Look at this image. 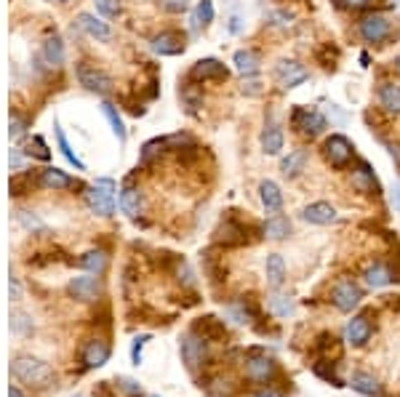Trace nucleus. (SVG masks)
<instances>
[{"label": "nucleus", "instance_id": "1", "mask_svg": "<svg viewBox=\"0 0 400 397\" xmlns=\"http://www.w3.org/2000/svg\"><path fill=\"white\" fill-rule=\"evenodd\" d=\"M11 371H14V376L19 381L30 384V387H48V381L54 378V368L35 358H17Z\"/></svg>", "mask_w": 400, "mask_h": 397}, {"label": "nucleus", "instance_id": "2", "mask_svg": "<svg viewBox=\"0 0 400 397\" xmlns=\"http://www.w3.org/2000/svg\"><path fill=\"white\" fill-rule=\"evenodd\" d=\"M86 200H88V208L99 216H112L115 214V181L112 179H97L94 187L86 192Z\"/></svg>", "mask_w": 400, "mask_h": 397}, {"label": "nucleus", "instance_id": "3", "mask_svg": "<svg viewBox=\"0 0 400 397\" xmlns=\"http://www.w3.org/2000/svg\"><path fill=\"white\" fill-rule=\"evenodd\" d=\"M358 30H360V38L366 40V43L381 45L384 40H390V35H392V21L387 19L384 14H368V17L360 19Z\"/></svg>", "mask_w": 400, "mask_h": 397}, {"label": "nucleus", "instance_id": "4", "mask_svg": "<svg viewBox=\"0 0 400 397\" xmlns=\"http://www.w3.org/2000/svg\"><path fill=\"white\" fill-rule=\"evenodd\" d=\"M278 374V363L272 358H267L261 349H254L248 360H246V376L251 378V381H257V384H267V381H272Z\"/></svg>", "mask_w": 400, "mask_h": 397}, {"label": "nucleus", "instance_id": "5", "mask_svg": "<svg viewBox=\"0 0 400 397\" xmlns=\"http://www.w3.org/2000/svg\"><path fill=\"white\" fill-rule=\"evenodd\" d=\"M181 360L190 371H198L200 365H206L208 360V349H206V338L198 336L195 331L181 338Z\"/></svg>", "mask_w": 400, "mask_h": 397}, {"label": "nucleus", "instance_id": "6", "mask_svg": "<svg viewBox=\"0 0 400 397\" xmlns=\"http://www.w3.org/2000/svg\"><path fill=\"white\" fill-rule=\"evenodd\" d=\"M291 125L299 131L301 136H318L320 131L326 128V118L320 115L318 110H310V107H297L294 115H291Z\"/></svg>", "mask_w": 400, "mask_h": 397}, {"label": "nucleus", "instance_id": "7", "mask_svg": "<svg viewBox=\"0 0 400 397\" xmlns=\"http://www.w3.org/2000/svg\"><path fill=\"white\" fill-rule=\"evenodd\" d=\"M323 152H326V160H328L334 168H344V165H350V160H352V144H350L347 136L334 134V136L326 139Z\"/></svg>", "mask_w": 400, "mask_h": 397}, {"label": "nucleus", "instance_id": "8", "mask_svg": "<svg viewBox=\"0 0 400 397\" xmlns=\"http://www.w3.org/2000/svg\"><path fill=\"white\" fill-rule=\"evenodd\" d=\"M360 298H363V294H360V288L352 280H339L334 285V291H331V301H334V307L339 312H352L360 304Z\"/></svg>", "mask_w": 400, "mask_h": 397}, {"label": "nucleus", "instance_id": "9", "mask_svg": "<svg viewBox=\"0 0 400 397\" xmlns=\"http://www.w3.org/2000/svg\"><path fill=\"white\" fill-rule=\"evenodd\" d=\"M78 80L80 85H86L88 91H94V94H107L110 88H112V80L110 75H104L101 70H97L94 64H78Z\"/></svg>", "mask_w": 400, "mask_h": 397}, {"label": "nucleus", "instance_id": "10", "mask_svg": "<svg viewBox=\"0 0 400 397\" xmlns=\"http://www.w3.org/2000/svg\"><path fill=\"white\" fill-rule=\"evenodd\" d=\"M275 78L283 88H297L299 83L310 78V72H307V67L299 64V61H280L278 67H275Z\"/></svg>", "mask_w": 400, "mask_h": 397}, {"label": "nucleus", "instance_id": "11", "mask_svg": "<svg viewBox=\"0 0 400 397\" xmlns=\"http://www.w3.org/2000/svg\"><path fill=\"white\" fill-rule=\"evenodd\" d=\"M150 48L155 54H160V57H177V54L184 51V38H181L179 32H160V35L152 38Z\"/></svg>", "mask_w": 400, "mask_h": 397}, {"label": "nucleus", "instance_id": "12", "mask_svg": "<svg viewBox=\"0 0 400 397\" xmlns=\"http://www.w3.org/2000/svg\"><path fill=\"white\" fill-rule=\"evenodd\" d=\"M371 320H368V312H363L358 318H352L347 323V341L352 344V347H363L368 338H371Z\"/></svg>", "mask_w": 400, "mask_h": 397}, {"label": "nucleus", "instance_id": "13", "mask_svg": "<svg viewBox=\"0 0 400 397\" xmlns=\"http://www.w3.org/2000/svg\"><path fill=\"white\" fill-rule=\"evenodd\" d=\"M107 360H110V344H107V341L94 338V341L86 344V349H83V363H86V368H101Z\"/></svg>", "mask_w": 400, "mask_h": 397}, {"label": "nucleus", "instance_id": "14", "mask_svg": "<svg viewBox=\"0 0 400 397\" xmlns=\"http://www.w3.org/2000/svg\"><path fill=\"white\" fill-rule=\"evenodd\" d=\"M301 216L304 221H310V224H331V221H337V208L331 205V203H310L304 211H301Z\"/></svg>", "mask_w": 400, "mask_h": 397}, {"label": "nucleus", "instance_id": "15", "mask_svg": "<svg viewBox=\"0 0 400 397\" xmlns=\"http://www.w3.org/2000/svg\"><path fill=\"white\" fill-rule=\"evenodd\" d=\"M190 75H192V80H224L227 78V67L219 59H200Z\"/></svg>", "mask_w": 400, "mask_h": 397}, {"label": "nucleus", "instance_id": "16", "mask_svg": "<svg viewBox=\"0 0 400 397\" xmlns=\"http://www.w3.org/2000/svg\"><path fill=\"white\" fill-rule=\"evenodd\" d=\"M192 331L203 336L206 341H224L227 338V328H224V323L217 318H200L195 325H192Z\"/></svg>", "mask_w": 400, "mask_h": 397}, {"label": "nucleus", "instance_id": "17", "mask_svg": "<svg viewBox=\"0 0 400 397\" xmlns=\"http://www.w3.org/2000/svg\"><path fill=\"white\" fill-rule=\"evenodd\" d=\"M363 278L366 283L371 285V288H384V285H390L392 280H395V272H392V267L390 264H371L366 272H363Z\"/></svg>", "mask_w": 400, "mask_h": 397}, {"label": "nucleus", "instance_id": "18", "mask_svg": "<svg viewBox=\"0 0 400 397\" xmlns=\"http://www.w3.org/2000/svg\"><path fill=\"white\" fill-rule=\"evenodd\" d=\"M99 283H97V278H75L72 283H70V294L75 298H80V301H91V298L99 296Z\"/></svg>", "mask_w": 400, "mask_h": 397}, {"label": "nucleus", "instance_id": "19", "mask_svg": "<svg viewBox=\"0 0 400 397\" xmlns=\"http://www.w3.org/2000/svg\"><path fill=\"white\" fill-rule=\"evenodd\" d=\"M259 198H261V203H264V208L272 211V214H278L280 208H283V192H280V187L275 181H261Z\"/></svg>", "mask_w": 400, "mask_h": 397}, {"label": "nucleus", "instance_id": "20", "mask_svg": "<svg viewBox=\"0 0 400 397\" xmlns=\"http://www.w3.org/2000/svg\"><path fill=\"white\" fill-rule=\"evenodd\" d=\"M78 24L91 35V38L101 40V43H107V40L112 38V30L104 24V21H99L97 17H91V14H80L78 17Z\"/></svg>", "mask_w": 400, "mask_h": 397}, {"label": "nucleus", "instance_id": "21", "mask_svg": "<svg viewBox=\"0 0 400 397\" xmlns=\"http://www.w3.org/2000/svg\"><path fill=\"white\" fill-rule=\"evenodd\" d=\"M350 384H352V389H355V392H360V395H366V397H379L381 395L379 381L371 376V374H363V371H358V374H352Z\"/></svg>", "mask_w": 400, "mask_h": 397}, {"label": "nucleus", "instance_id": "22", "mask_svg": "<svg viewBox=\"0 0 400 397\" xmlns=\"http://www.w3.org/2000/svg\"><path fill=\"white\" fill-rule=\"evenodd\" d=\"M264 272H267V283L272 288H280L283 280H286V261L280 254H270L267 256V264H264Z\"/></svg>", "mask_w": 400, "mask_h": 397}, {"label": "nucleus", "instance_id": "23", "mask_svg": "<svg viewBox=\"0 0 400 397\" xmlns=\"http://www.w3.org/2000/svg\"><path fill=\"white\" fill-rule=\"evenodd\" d=\"M352 181H355V187H358L360 192H379V181L374 176V171H371V165L368 163H360L358 171L352 174Z\"/></svg>", "mask_w": 400, "mask_h": 397}, {"label": "nucleus", "instance_id": "24", "mask_svg": "<svg viewBox=\"0 0 400 397\" xmlns=\"http://www.w3.org/2000/svg\"><path fill=\"white\" fill-rule=\"evenodd\" d=\"M304 163H307V150H294L288 158H283L280 171H283L286 179H294V176H299L304 171Z\"/></svg>", "mask_w": 400, "mask_h": 397}, {"label": "nucleus", "instance_id": "25", "mask_svg": "<svg viewBox=\"0 0 400 397\" xmlns=\"http://www.w3.org/2000/svg\"><path fill=\"white\" fill-rule=\"evenodd\" d=\"M120 211L126 214V216H139L141 211V192L139 190H134V187H126L123 192H120Z\"/></svg>", "mask_w": 400, "mask_h": 397}, {"label": "nucleus", "instance_id": "26", "mask_svg": "<svg viewBox=\"0 0 400 397\" xmlns=\"http://www.w3.org/2000/svg\"><path fill=\"white\" fill-rule=\"evenodd\" d=\"M232 61H235V70H238L240 75H246V78H251V75L259 72V57L254 51H238L232 57Z\"/></svg>", "mask_w": 400, "mask_h": 397}, {"label": "nucleus", "instance_id": "27", "mask_svg": "<svg viewBox=\"0 0 400 397\" xmlns=\"http://www.w3.org/2000/svg\"><path fill=\"white\" fill-rule=\"evenodd\" d=\"M288 232H291V221L286 216H280V214H275L272 218H267V224H264V235L270 240L288 238Z\"/></svg>", "mask_w": 400, "mask_h": 397}, {"label": "nucleus", "instance_id": "28", "mask_svg": "<svg viewBox=\"0 0 400 397\" xmlns=\"http://www.w3.org/2000/svg\"><path fill=\"white\" fill-rule=\"evenodd\" d=\"M379 104L387 112H400V85L384 83L379 88Z\"/></svg>", "mask_w": 400, "mask_h": 397}, {"label": "nucleus", "instance_id": "29", "mask_svg": "<svg viewBox=\"0 0 400 397\" xmlns=\"http://www.w3.org/2000/svg\"><path fill=\"white\" fill-rule=\"evenodd\" d=\"M261 150L267 155H278L280 150H283V131H280L278 125H267L264 128V134H261Z\"/></svg>", "mask_w": 400, "mask_h": 397}, {"label": "nucleus", "instance_id": "30", "mask_svg": "<svg viewBox=\"0 0 400 397\" xmlns=\"http://www.w3.org/2000/svg\"><path fill=\"white\" fill-rule=\"evenodd\" d=\"M40 184L48 187V190H67V187H72V179L59 168H46L43 176H40Z\"/></svg>", "mask_w": 400, "mask_h": 397}, {"label": "nucleus", "instance_id": "31", "mask_svg": "<svg viewBox=\"0 0 400 397\" xmlns=\"http://www.w3.org/2000/svg\"><path fill=\"white\" fill-rule=\"evenodd\" d=\"M206 392L211 397H232L235 395V384L227 376H214L206 381Z\"/></svg>", "mask_w": 400, "mask_h": 397}, {"label": "nucleus", "instance_id": "32", "mask_svg": "<svg viewBox=\"0 0 400 397\" xmlns=\"http://www.w3.org/2000/svg\"><path fill=\"white\" fill-rule=\"evenodd\" d=\"M219 240L224 243V245H240L243 243V227H238V224H232V221H227L224 227L219 230Z\"/></svg>", "mask_w": 400, "mask_h": 397}, {"label": "nucleus", "instance_id": "33", "mask_svg": "<svg viewBox=\"0 0 400 397\" xmlns=\"http://www.w3.org/2000/svg\"><path fill=\"white\" fill-rule=\"evenodd\" d=\"M57 139H59V150H61V155H64V158L70 160V163H72L75 168H80V171H86V165H83V160H80L78 155L72 152V147H70V141H67V136H64V131H61L59 125H57Z\"/></svg>", "mask_w": 400, "mask_h": 397}, {"label": "nucleus", "instance_id": "34", "mask_svg": "<svg viewBox=\"0 0 400 397\" xmlns=\"http://www.w3.org/2000/svg\"><path fill=\"white\" fill-rule=\"evenodd\" d=\"M101 112H104V118L110 120V125H112V131H115V136L120 141H126V128H123V120L118 118V112H115V107L112 104H101Z\"/></svg>", "mask_w": 400, "mask_h": 397}, {"label": "nucleus", "instance_id": "35", "mask_svg": "<svg viewBox=\"0 0 400 397\" xmlns=\"http://www.w3.org/2000/svg\"><path fill=\"white\" fill-rule=\"evenodd\" d=\"M80 264H83L88 272H101V269H104V264H107V258H104L101 251H88L86 256L80 258Z\"/></svg>", "mask_w": 400, "mask_h": 397}, {"label": "nucleus", "instance_id": "36", "mask_svg": "<svg viewBox=\"0 0 400 397\" xmlns=\"http://www.w3.org/2000/svg\"><path fill=\"white\" fill-rule=\"evenodd\" d=\"M270 307H272V312L278 315V318H288V315H294V301L288 296H272L270 298Z\"/></svg>", "mask_w": 400, "mask_h": 397}, {"label": "nucleus", "instance_id": "37", "mask_svg": "<svg viewBox=\"0 0 400 397\" xmlns=\"http://www.w3.org/2000/svg\"><path fill=\"white\" fill-rule=\"evenodd\" d=\"M46 59L51 64H61L64 61V45H61L59 38H51L46 43Z\"/></svg>", "mask_w": 400, "mask_h": 397}, {"label": "nucleus", "instance_id": "38", "mask_svg": "<svg viewBox=\"0 0 400 397\" xmlns=\"http://www.w3.org/2000/svg\"><path fill=\"white\" fill-rule=\"evenodd\" d=\"M11 331L14 334H30L32 331V320L27 318L24 312H14L11 315Z\"/></svg>", "mask_w": 400, "mask_h": 397}, {"label": "nucleus", "instance_id": "39", "mask_svg": "<svg viewBox=\"0 0 400 397\" xmlns=\"http://www.w3.org/2000/svg\"><path fill=\"white\" fill-rule=\"evenodd\" d=\"M195 21L203 24V27L214 21V3L211 0H200L198 3V17H195Z\"/></svg>", "mask_w": 400, "mask_h": 397}, {"label": "nucleus", "instance_id": "40", "mask_svg": "<svg viewBox=\"0 0 400 397\" xmlns=\"http://www.w3.org/2000/svg\"><path fill=\"white\" fill-rule=\"evenodd\" d=\"M94 3H97V11H101L104 17H118L120 0H94Z\"/></svg>", "mask_w": 400, "mask_h": 397}, {"label": "nucleus", "instance_id": "41", "mask_svg": "<svg viewBox=\"0 0 400 397\" xmlns=\"http://www.w3.org/2000/svg\"><path fill=\"white\" fill-rule=\"evenodd\" d=\"M181 99H184V104H187V110H190V112H195L200 104H203V96H200L198 91H192V88H184Z\"/></svg>", "mask_w": 400, "mask_h": 397}, {"label": "nucleus", "instance_id": "42", "mask_svg": "<svg viewBox=\"0 0 400 397\" xmlns=\"http://www.w3.org/2000/svg\"><path fill=\"white\" fill-rule=\"evenodd\" d=\"M270 21H272L275 27H283V30H286V27H291L294 17H291L288 11H272V14H270Z\"/></svg>", "mask_w": 400, "mask_h": 397}, {"label": "nucleus", "instance_id": "43", "mask_svg": "<svg viewBox=\"0 0 400 397\" xmlns=\"http://www.w3.org/2000/svg\"><path fill=\"white\" fill-rule=\"evenodd\" d=\"M160 6H163L166 11H171V14H181V11H187L190 0H160Z\"/></svg>", "mask_w": 400, "mask_h": 397}, {"label": "nucleus", "instance_id": "44", "mask_svg": "<svg viewBox=\"0 0 400 397\" xmlns=\"http://www.w3.org/2000/svg\"><path fill=\"white\" fill-rule=\"evenodd\" d=\"M150 341V336H139L134 338V347H131V358H134V365H139L141 363V347Z\"/></svg>", "mask_w": 400, "mask_h": 397}, {"label": "nucleus", "instance_id": "45", "mask_svg": "<svg viewBox=\"0 0 400 397\" xmlns=\"http://www.w3.org/2000/svg\"><path fill=\"white\" fill-rule=\"evenodd\" d=\"M118 384L126 395H139V384H137V381H131V378H120Z\"/></svg>", "mask_w": 400, "mask_h": 397}, {"label": "nucleus", "instance_id": "46", "mask_svg": "<svg viewBox=\"0 0 400 397\" xmlns=\"http://www.w3.org/2000/svg\"><path fill=\"white\" fill-rule=\"evenodd\" d=\"M21 134H24V123H21L19 118H14L11 120V136L17 139V136H21Z\"/></svg>", "mask_w": 400, "mask_h": 397}, {"label": "nucleus", "instance_id": "47", "mask_svg": "<svg viewBox=\"0 0 400 397\" xmlns=\"http://www.w3.org/2000/svg\"><path fill=\"white\" fill-rule=\"evenodd\" d=\"M344 8H363V6H368V0H339Z\"/></svg>", "mask_w": 400, "mask_h": 397}, {"label": "nucleus", "instance_id": "48", "mask_svg": "<svg viewBox=\"0 0 400 397\" xmlns=\"http://www.w3.org/2000/svg\"><path fill=\"white\" fill-rule=\"evenodd\" d=\"M392 205H395V208L400 211V181L395 184V187H392Z\"/></svg>", "mask_w": 400, "mask_h": 397}, {"label": "nucleus", "instance_id": "49", "mask_svg": "<svg viewBox=\"0 0 400 397\" xmlns=\"http://www.w3.org/2000/svg\"><path fill=\"white\" fill-rule=\"evenodd\" d=\"M19 283H17V278H11V298H19Z\"/></svg>", "mask_w": 400, "mask_h": 397}, {"label": "nucleus", "instance_id": "50", "mask_svg": "<svg viewBox=\"0 0 400 397\" xmlns=\"http://www.w3.org/2000/svg\"><path fill=\"white\" fill-rule=\"evenodd\" d=\"M19 165H21V158H19V152L14 150V152H11V168H19Z\"/></svg>", "mask_w": 400, "mask_h": 397}, {"label": "nucleus", "instance_id": "51", "mask_svg": "<svg viewBox=\"0 0 400 397\" xmlns=\"http://www.w3.org/2000/svg\"><path fill=\"white\" fill-rule=\"evenodd\" d=\"M257 397H280L278 392H270V389H264V392H259Z\"/></svg>", "mask_w": 400, "mask_h": 397}, {"label": "nucleus", "instance_id": "52", "mask_svg": "<svg viewBox=\"0 0 400 397\" xmlns=\"http://www.w3.org/2000/svg\"><path fill=\"white\" fill-rule=\"evenodd\" d=\"M8 397H24V395H21L17 387H11V389H8Z\"/></svg>", "mask_w": 400, "mask_h": 397}, {"label": "nucleus", "instance_id": "53", "mask_svg": "<svg viewBox=\"0 0 400 397\" xmlns=\"http://www.w3.org/2000/svg\"><path fill=\"white\" fill-rule=\"evenodd\" d=\"M398 70H400V57H398Z\"/></svg>", "mask_w": 400, "mask_h": 397}, {"label": "nucleus", "instance_id": "54", "mask_svg": "<svg viewBox=\"0 0 400 397\" xmlns=\"http://www.w3.org/2000/svg\"><path fill=\"white\" fill-rule=\"evenodd\" d=\"M152 397H158V395H152Z\"/></svg>", "mask_w": 400, "mask_h": 397}]
</instances>
